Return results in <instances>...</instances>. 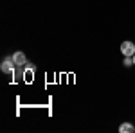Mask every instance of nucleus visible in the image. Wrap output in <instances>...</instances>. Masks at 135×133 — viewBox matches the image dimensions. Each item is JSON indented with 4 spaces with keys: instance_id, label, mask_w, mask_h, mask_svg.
Returning <instances> with one entry per match:
<instances>
[{
    "instance_id": "f257e3e1",
    "label": "nucleus",
    "mask_w": 135,
    "mask_h": 133,
    "mask_svg": "<svg viewBox=\"0 0 135 133\" xmlns=\"http://www.w3.org/2000/svg\"><path fill=\"white\" fill-rule=\"evenodd\" d=\"M121 52H123L124 56H133L135 54L133 41H123V43H121Z\"/></svg>"
},
{
    "instance_id": "f03ea898",
    "label": "nucleus",
    "mask_w": 135,
    "mask_h": 133,
    "mask_svg": "<svg viewBox=\"0 0 135 133\" xmlns=\"http://www.w3.org/2000/svg\"><path fill=\"white\" fill-rule=\"evenodd\" d=\"M0 70L4 74H13L15 72V61L13 60H4L2 65H0Z\"/></svg>"
},
{
    "instance_id": "7ed1b4c3",
    "label": "nucleus",
    "mask_w": 135,
    "mask_h": 133,
    "mask_svg": "<svg viewBox=\"0 0 135 133\" xmlns=\"http://www.w3.org/2000/svg\"><path fill=\"white\" fill-rule=\"evenodd\" d=\"M11 60L15 61V65H16V67H23V65L27 63V58H25V54H23V52H15Z\"/></svg>"
},
{
    "instance_id": "20e7f679",
    "label": "nucleus",
    "mask_w": 135,
    "mask_h": 133,
    "mask_svg": "<svg viewBox=\"0 0 135 133\" xmlns=\"http://www.w3.org/2000/svg\"><path fill=\"white\" fill-rule=\"evenodd\" d=\"M119 131H121V133H132V131H135V128L130 122H124V124H121Z\"/></svg>"
},
{
    "instance_id": "39448f33",
    "label": "nucleus",
    "mask_w": 135,
    "mask_h": 133,
    "mask_svg": "<svg viewBox=\"0 0 135 133\" xmlns=\"http://www.w3.org/2000/svg\"><path fill=\"white\" fill-rule=\"evenodd\" d=\"M124 67H132V65H133V58H132V56H124Z\"/></svg>"
},
{
    "instance_id": "423d86ee",
    "label": "nucleus",
    "mask_w": 135,
    "mask_h": 133,
    "mask_svg": "<svg viewBox=\"0 0 135 133\" xmlns=\"http://www.w3.org/2000/svg\"><path fill=\"white\" fill-rule=\"evenodd\" d=\"M132 58H133V65H135V54H133V56H132Z\"/></svg>"
}]
</instances>
